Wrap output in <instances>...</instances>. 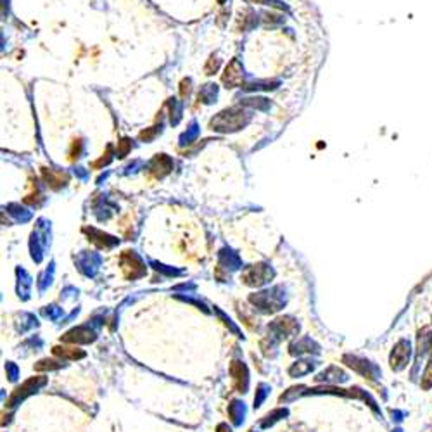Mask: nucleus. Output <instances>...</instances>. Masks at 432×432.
<instances>
[{
	"label": "nucleus",
	"mask_w": 432,
	"mask_h": 432,
	"mask_svg": "<svg viewBox=\"0 0 432 432\" xmlns=\"http://www.w3.org/2000/svg\"><path fill=\"white\" fill-rule=\"evenodd\" d=\"M432 386V360L429 362V367H427L424 377H422V387L427 389Z\"/></svg>",
	"instance_id": "obj_3"
},
{
	"label": "nucleus",
	"mask_w": 432,
	"mask_h": 432,
	"mask_svg": "<svg viewBox=\"0 0 432 432\" xmlns=\"http://www.w3.org/2000/svg\"><path fill=\"white\" fill-rule=\"evenodd\" d=\"M408 354H410V346H408L406 343H400L396 346V349H394V353H392V368L394 367H403L405 365V362L408 360Z\"/></svg>",
	"instance_id": "obj_1"
},
{
	"label": "nucleus",
	"mask_w": 432,
	"mask_h": 432,
	"mask_svg": "<svg viewBox=\"0 0 432 432\" xmlns=\"http://www.w3.org/2000/svg\"><path fill=\"white\" fill-rule=\"evenodd\" d=\"M249 2H256V4H259V2H265V0H249Z\"/></svg>",
	"instance_id": "obj_4"
},
{
	"label": "nucleus",
	"mask_w": 432,
	"mask_h": 432,
	"mask_svg": "<svg viewBox=\"0 0 432 432\" xmlns=\"http://www.w3.org/2000/svg\"><path fill=\"white\" fill-rule=\"evenodd\" d=\"M223 80H225V83H229V85H235L240 82V66L237 61H234V63L225 69V77H223Z\"/></svg>",
	"instance_id": "obj_2"
}]
</instances>
